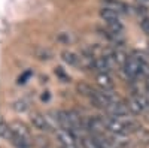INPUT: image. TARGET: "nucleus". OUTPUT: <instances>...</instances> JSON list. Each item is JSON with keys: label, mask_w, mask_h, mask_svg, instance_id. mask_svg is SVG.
Masks as SVG:
<instances>
[{"label": "nucleus", "mask_w": 149, "mask_h": 148, "mask_svg": "<svg viewBox=\"0 0 149 148\" xmlns=\"http://www.w3.org/2000/svg\"><path fill=\"white\" fill-rule=\"evenodd\" d=\"M97 82L103 88V91H109V90L113 88V81H112V78L107 73H100V75L97 76Z\"/></svg>", "instance_id": "8"}, {"label": "nucleus", "mask_w": 149, "mask_h": 148, "mask_svg": "<svg viewBox=\"0 0 149 148\" xmlns=\"http://www.w3.org/2000/svg\"><path fill=\"white\" fill-rule=\"evenodd\" d=\"M139 2H142V3H148L149 0H139Z\"/></svg>", "instance_id": "20"}, {"label": "nucleus", "mask_w": 149, "mask_h": 148, "mask_svg": "<svg viewBox=\"0 0 149 148\" xmlns=\"http://www.w3.org/2000/svg\"><path fill=\"white\" fill-rule=\"evenodd\" d=\"M133 135L136 138V142H137L139 145H142V147H148L149 145V130L148 129L140 127V129L136 130Z\"/></svg>", "instance_id": "7"}, {"label": "nucleus", "mask_w": 149, "mask_h": 148, "mask_svg": "<svg viewBox=\"0 0 149 148\" xmlns=\"http://www.w3.org/2000/svg\"><path fill=\"white\" fill-rule=\"evenodd\" d=\"M143 118H145V120H146V121L149 123V111H146V112L143 114Z\"/></svg>", "instance_id": "18"}, {"label": "nucleus", "mask_w": 149, "mask_h": 148, "mask_svg": "<svg viewBox=\"0 0 149 148\" xmlns=\"http://www.w3.org/2000/svg\"><path fill=\"white\" fill-rule=\"evenodd\" d=\"M127 108H128V111L131 114H145V109L139 105V102L136 100L134 97H131V99H128V102H127Z\"/></svg>", "instance_id": "12"}, {"label": "nucleus", "mask_w": 149, "mask_h": 148, "mask_svg": "<svg viewBox=\"0 0 149 148\" xmlns=\"http://www.w3.org/2000/svg\"><path fill=\"white\" fill-rule=\"evenodd\" d=\"M146 90H148V93H149V78L146 79Z\"/></svg>", "instance_id": "19"}, {"label": "nucleus", "mask_w": 149, "mask_h": 148, "mask_svg": "<svg viewBox=\"0 0 149 148\" xmlns=\"http://www.w3.org/2000/svg\"><path fill=\"white\" fill-rule=\"evenodd\" d=\"M57 139H58L60 145L63 147V148H78L76 138H74V133H73V132H69V130L61 129V130H58V133H57Z\"/></svg>", "instance_id": "3"}, {"label": "nucleus", "mask_w": 149, "mask_h": 148, "mask_svg": "<svg viewBox=\"0 0 149 148\" xmlns=\"http://www.w3.org/2000/svg\"><path fill=\"white\" fill-rule=\"evenodd\" d=\"M31 124L40 132H49L54 129V121L51 117L43 114H33L31 115Z\"/></svg>", "instance_id": "2"}, {"label": "nucleus", "mask_w": 149, "mask_h": 148, "mask_svg": "<svg viewBox=\"0 0 149 148\" xmlns=\"http://www.w3.org/2000/svg\"><path fill=\"white\" fill-rule=\"evenodd\" d=\"M142 29H143L145 33L149 34V18H143L142 20Z\"/></svg>", "instance_id": "16"}, {"label": "nucleus", "mask_w": 149, "mask_h": 148, "mask_svg": "<svg viewBox=\"0 0 149 148\" xmlns=\"http://www.w3.org/2000/svg\"><path fill=\"white\" fill-rule=\"evenodd\" d=\"M81 142H82V147L84 148H100V145L97 144V141L94 139V136H84Z\"/></svg>", "instance_id": "14"}, {"label": "nucleus", "mask_w": 149, "mask_h": 148, "mask_svg": "<svg viewBox=\"0 0 149 148\" xmlns=\"http://www.w3.org/2000/svg\"><path fill=\"white\" fill-rule=\"evenodd\" d=\"M86 129L91 132V136H102L106 133V124H104V118H90L86 123Z\"/></svg>", "instance_id": "4"}, {"label": "nucleus", "mask_w": 149, "mask_h": 148, "mask_svg": "<svg viewBox=\"0 0 149 148\" xmlns=\"http://www.w3.org/2000/svg\"><path fill=\"white\" fill-rule=\"evenodd\" d=\"M10 127H12V132H14L15 136L22 138V139H27V141H30V139H31L29 129H27L26 126H24V124H21V123H14V124H12Z\"/></svg>", "instance_id": "6"}, {"label": "nucleus", "mask_w": 149, "mask_h": 148, "mask_svg": "<svg viewBox=\"0 0 149 148\" xmlns=\"http://www.w3.org/2000/svg\"><path fill=\"white\" fill-rule=\"evenodd\" d=\"M145 65V60L142 55H139L137 53H134L131 57H128L127 60V63L125 66H124V69H125V73H127V76L128 78H136V76H139L140 73H142V67Z\"/></svg>", "instance_id": "1"}, {"label": "nucleus", "mask_w": 149, "mask_h": 148, "mask_svg": "<svg viewBox=\"0 0 149 148\" xmlns=\"http://www.w3.org/2000/svg\"><path fill=\"white\" fill-rule=\"evenodd\" d=\"M100 15L102 18L109 24V22H115V21H119V12H115L112 9H107V8H103L100 11Z\"/></svg>", "instance_id": "10"}, {"label": "nucleus", "mask_w": 149, "mask_h": 148, "mask_svg": "<svg viewBox=\"0 0 149 148\" xmlns=\"http://www.w3.org/2000/svg\"><path fill=\"white\" fill-rule=\"evenodd\" d=\"M112 57H113V60L116 61V65H119V66H125L127 60H128L127 53L124 51L122 48H116L115 51H112Z\"/></svg>", "instance_id": "11"}, {"label": "nucleus", "mask_w": 149, "mask_h": 148, "mask_svg": "<svg viewBox=\"0 0 149 148\" xmlns=\"http://www.w3.org/2000/svg\"><path fill=\"white\" fill-rule=\"evenodd\" d=\"M102 3H103V8L112 9L115 12H124L127 8L122 2H119V0H102Z\"/></svg>", "instance_id": "9"}, {"label": "nucleus", "mask_w": 149, "mask_h": 148, "mask_svg": "<svg viewBox=\"0 0 149 148\" xmlns=\"http://www.w3.org/2000/svg\"><path fill=\"white\" fill-rule=\"evenodd\" d=\"M14 108H15L17 111H24V109H26V105H24V102H17V103L14 105Z\"/></svg>", "instance_id": "17"}, {"label": "nucleus", "mask_w": 149, "mask_h": 148, "mask_svg": "<svg viewBox=\"0 0 149 148\" xmlns=\"http://www.w3.org/2000/svg\"><path fill=\"white\" fill-rule=\"evenodd\" d=\"M63 60L66 61V63H69V65H76L78 63V60H79V57H76L73 53H70V51H64L63 53Z\"/></svg>", "instance_id": "15"}, {"label": "nucleus", "mask_w": 149, "mask_h": 148, "mask_svg": "<svg viewBox=\"0 0 149 148\" xmlns=\"http://www.w3.org/2000/svg\"><path fill=\"white\" fill-rule=\"evenodd\" d=\"M0 136L10 141L12 136H14V132H12V127L9 124H6V123L3 120H0Z\"/></svg>", "instance_id": "13"}, {"label": "nucleus", "mask_w": 149, "mask_h": 148, "mask_svg": "<svg viewBox=\"0 0 149 148\" xmlns=\"http://www.w3.org/2000/svg\"><path fill=\"white\" fill-rule=\"evenodd\" d=\"M148 51H149V46H148Z\"/></svg>", "instance_id": "21"}, {"label": "nucleus", "mask_w": 149, "mask_h": 148, "mask_svg": "<svg viewBox=\"0 0 149 148\" xmlns=\"http://www.w3.org/2000/svg\"><path fill=\"white\" fill-rule=\"evenodd\" d=\"M106 111L109 112L110 117H116V118H122V117H127L130 114V111L127 108V105H124L122 102H113L112 105H109L106 108Z\"/></svg>", "instance_id": "5"}]
</instances>
